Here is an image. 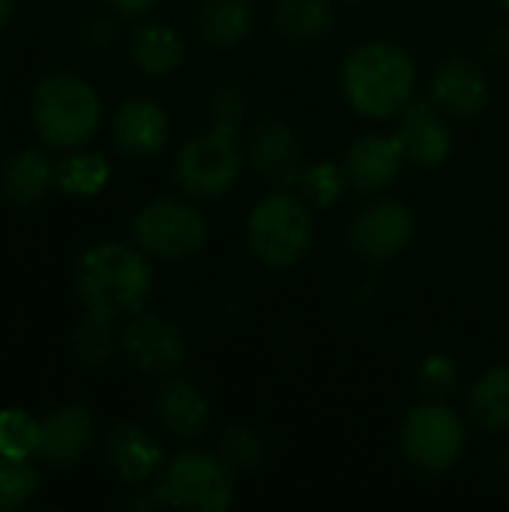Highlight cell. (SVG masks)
Segmentation results:
<instances>
[{"mask_svg":"<svg viewBox=\"0 0 509 512\" xmlns=\"http://www.w3.org/2000/svg\"><path fill=\"white\" fill-rule=\"evenodd\" d=\"M75 288L87 312L114 321L141 312L150 294V267L123 243H99L81 255Z\"/></svg>","mask_w":509,"mask_h":512,"instance_id":"obj_1","label":"cell"},{"mask_svg":"<svg viewBox=\"0 0 509 512\" xmlns=\"http://www.w3.org/2000/svg\"><path fill=\"white\" fill-rule=\"evenodd\" d=\"M414 84V60L390 42H366L354 48L342 69L348 102L372 120L402 114L411 105Z\"/></svg>","mask_w":509,"mask_h":512,"instance_id":"obj_2","label":"cell"},{"mask_svg":"<svg viewBox=\"0 0 509 512\" xmlns=\"http://www.w3.org/2000/svg\"><path fill=\"white\" fill-rule=\"evenodd\" d=\"M33 126L51 147H78L99 126V96L75 75H48L33 93Z\"/></svg>","mask_w":509,"mask_h":512,"instance_id":"obj_3","label":"cell"},{"mask_svg":"<svg viewBox=\"0 0 509 512\" xmlns=\"http://www.w3.org/2000/svg\"><path fill=\"white\" fill-rule=\"evenodd\" d=\"M153 501L180 510L225 512L234 501V471L222 456L183 453L165 468Z\"/></svg>","mask_w":509,"mask_h":512,"instance_id":"obj_4","label":"cell"},{"mask_svg":"<svg viewBox=\"0 0 509 512\" xmlns=\"http://www.w3.org/2000/svg\"><path fill=\"white\" fill-rule=\"evenodd\" d=\"M249 246L267 267H291L312 246V216L291 195L264 198L249 216Z\"/></svg>","mask_w":509,"mask_h":512,"instance_id":"obj_5","label":"cell"},{"mask_svg":"<svg viewBox=\"0 0 509 512\" xmlns=\"http://www.w3.org/2000/svg\"><path fill=\"white\" fill-rule=\"evenodd\" d=\"M240 150L234 126H213L207 135L183 144L174 162V177L192 198H219L240 177Z\"/></svg>","mask_w":509,"mask_h":512,"instance_id":"obj_6","label":"cell"},{"mask_svg":"<svg viewBox=\"0 0 509 512\" xmlns=\"http://www.w3.org/2000/svg\"><path fill=\"white\" fill-rule=\"evenodd\" d=\"M402 447L417 468L441 474L462 459L465 429L447 405L426 402L408 414L402 426Z\"/></svg>","mask_w":509,"mask_h":512,"instance_id":"obj_7","label":"cell"},{"mask_svg":"<svg viewBox=\"0 0 509 512\" xmlns=\"http://www.w3.org/2000/svg\"><path fill=\"white\" fill-rule=\"evenodd\" d=\"M135 240L159 258H189L207 240L204 216L183 201L159 198L135 216Z\"/></svg>","mask_w":509,"mask_h":512,"instance_id":"obj_8","label":"cell"},{"mask_svg":"<svg viewBox=\"0 0 509 512\" xmlns=\"http://www.w3.org/2000/svg\"><path fill=\"white\" fill-rule=\"evenodd\" d=\"M120 348L126 360L141 372H171L183 363L186 354V342L180 330L153 312L132 315V321L123 327Z\"/></svg>","mask_w":509,"mask_h":512,"instance_id":"obj_9","label":"cell"},{"mask_svg":"<svg viewBox=\"0 0 509 512\" xmlns=\"http://www.w3.org/2000/svg\"><path fill=\"white\" fill-rule=\"evenodd\" d=\"M414 234V213L402 201H378L351 225V246L366 261L396 258Z\"/></svg>","mask_w":509,"mask_h":512,"instance_id":"obj_10","label":"cell"},{"mask_svg":"<svg viewBox=\"0 0 509 512\" xmlns=\"http://www.w3.org/2000/svg\"><path fill=\"white\" fill-rule=\"evenodd\" d=\"M93 441V420L81 405L51 411L39 423V456L51 468H75Z\"/></svg>","mask_w":509,"mask_h":512,"instance_id":"obj_11","label":"cell"},{"mask_svg":"<svg viewBox=\"0 0 509 512\" xmlns=\"http://www.w3.org/2000/svg\"><path fill=\"white\" fill-rule=\"evenodd\" d=\"M405 150L396 135H363L345 153V177L360 192L384 189L396 180Z\"/></svg>","mask_w":509,"mask_h":512,"instance_id":"obj_12","label":"cell"},{"mask_svg":"<svg viewBox=\"0 0 509 512\" xmlns=\"http://www.w3.org/2000/svg\"><path fill=\"white\" fill-rule=\"evenodd\" d=\"M396 138H399V144L405 150V159H411V162H417L423 168L441 165L453 150L450 126L435 111L432 102H411L405 108L402 129H399Z\"/></svg>","mask_w":509,"mask_h":512,"instance_id":"obj_13","label":"cell"},{"mask_svg":"<svg viewBox=\"0 0 509 512\" xmlns=\"http://www.w3.org/2000/svg\"><path fill=\"white\" fill-rule=\"evenodd\" d=\"M252 162L264 180L276 186H291L303 177V147L294 129L282 120H267L252 138Z\"/></svg>","mask_w":509,"mask_h":512,"instance_id":"obj_14","label":"cell"},{"mask_svg":"<svg viewBox=\"0 0 509 512\" xmlns=\"http://www.w3.org/2000/svg\"><path fill=\"white\" fill-rule=\"evenodd\" d=\"M111 135L129 156H153L168 141V114L150 99H129L114 114Z\"/></svg>","mask_w":509,"mask_h":512,"instance_id":"obj_15","label":"cell"},{"mask_svg":"<svg viewBox=\"0 0 509 512\" xmlns=\"http://www.w3.org/2000/svg\"><path fill=\"white\" fill-rule=\"evenodd\" d=\"M105 456L123 483H144L162 465V447L135 423H117L105 435Z\"/></svg>","mask_w":509,"mask_h":512,"instance_id":"obj_16","label":"cell"},{"mask_svg":"<svg viewBox=\"0 0 509 512\" xmlns=\"http://www.w3.org/2000/svg\"><path fill=\"white\" fill-rule=\"evenodd\" d=\"M432 96L435 102L459 117H471L483 108L486 102V78L483 72L465 60V57H450L447 63H441V69L435 72L432 81Z\"/></svg>","mask_w":509,"mask_h":512,"instance_id":"obj_17","label":"cell"},{"mask_svg":"<svg viewBox=\"0 0 509 512\" xmlns=\"http://www.w3.org/2000/svg\"><path fill=\"white\" fill-rule=\"evenodd\" d=\"M156 411H159L162 426L183 441L201 438L210 426L207 399L189 381H180V378L162 384V390L156 396Z\"/></svg>","mask_w":509,"mask_h":512,"instance_id":"obj_18","label":"cell"},{"mask_svg":"<svg viewBox=\"0 0 509 512\" xmlns=\"http://www.w3.org/2000/svg\"><path fill=\"white\" fill-rule=\"evenodd\" d=\"M0 183L9 201L21 207H33L48 195L54 183V165L39 150H21L6 162Z\"/></svg>","mask_w":509,"mask_h":512,"instance_id":"obj_19","label":"cell"},{"mask_svg":"<svg viewBox=\"0 0 509 512\" xmlns=\"http://www.w3.org/2000/svg\"><path fill=\"white\" fill-rule=\"evenodd\" d=\"M471 417L477 426L489 432H507L509 429V366L489 369L471 390L468 399Z\"/></svg>","mask_w":509,"mask_h":512,"instance_id":"obj_20","label":"cell"},{"mask_svg":"<svg viewBox=\"0 0 509 512\" xmlns=\"http://www.w3.org/2000/svg\"><path fill=\"white\" fill-rule=\"evenodd\" d=\"M132 60L147 75H165L180 66L183 42L171 27H162V24L141 27L132 39Z\"/></svg>","mask_w":509,"mask_h":512,"instance_id":"obj_21","label":"cell"},{"mask_svg":"<svg viewBox=\"0 0 509 512\" xmlns=\"http://www.w3.org/2000/svg\"><path fill=\"white\" fill-rule=\"evenodd\" d=\"M333 12L327 0H282L276 9V30L291 42H309L330 30Z\"/></svg>","mask_w":509,"mask_h":512,"instance_id":"obj_22","label":"cell"},{"mask_svg":"<svg viewBox=\"0 0 509 512\" xmlns=\"http://www.w3.org/2000/svg\"><path fill=\"white\" fill-rule=\"evenodd\" d=\"M252 12L243 0H210L201 12V36L210 45L231 48L249 36Z\"/></svg>","mask_w":509,"mask_h":512,"instance_id":"obj_23","label":"cell"},{"mask_svg":"<svg viewBox=\"0 0 509 512\" xmlns=\"http://www.w3.org/2000/svg\"><path fill=\"white\" fill-rule=\"evenodd\" d=\"M108 174L111 168L99 153H75L66 156L60 165H54V183L66 195H81V198L96 195L108 183Z\"/></svg>","mask_w":509,"mask_h":512,"instance_id":"obj_24","label":"cell"},{"mask_svg":"<svg viewBox=\"0 0 509 512\" xmlns=\"http://www.w3.org/2000/svg\"><path fill=\"white\" fill-rule=\"evenodd\" d=\"M111 318H102V315H93L87 312L84 321L78 324L75 336H72V348L78 354L81 363L87 366H102L111 351H114V330H111Z\"/></svg>","mask_w":509,"mask_h":512,"instance_id":"obj_25","label":"cell"},{"mask_svg":"<svg viewBox=\"0 0 509 512\" xmlns=\"http://www.w3.org/2000/svg\"><path fill=\"white\" fill-rule=\"evenodd\" d=\"M39 453V423L27 411H0V456L30 459Z\"/></svg>","mask_w":509,"mask_h":512,"instance_id":"obj_26","label":"cell"},{"mask_svg":"<svg viewBox=\"0 0 509 512\" xmlns=\"http://www.w3.org/2000/svg\"><path fill=\"white\" fill-rule=\"evenodd\" d=\"M39 486V474L27 459L0 456V512L24 507Z\"/></svg>","mask_w":509,"mask_h":512,"instance_id":"obj_27","label":"cell"},{"mask_svg":"<svg viewBox=\"0 0 509 512\" xmlns=\"http://www.w3.org/2000/svg\"><path fill=\"white\" fill-rule=\"evenodd\" d=\"M261 456H264V447L249 429H243V426L225 429V435H222V459L228 462L231 471H255L261 465Z\"/></svg>","mask_w":509,"mask_h":512,"instance_id":"obj_28","label":"cell"},{"mask_svg":"<svg viewBox=\"0 0 509 512\" xmlns=\"http://www.w3.org/2000/svg\"><path fill=\"white\" fill-rule=\"evenodd\" d=\"M342 180H345V171H339L336 165L330 162H321L315 168H306L300 183H303V192L318 204V207H330L339 192H342Z\"/></svg>","mask_w":509,"mask_h":512,"instance_id":"obj_29","label":"cell"},{"mask_svg":"<svg viewBox=\"0 0 509 512\" xmlns=\"http://www.w3.org/2000/svg\"><path fill=\"white\" fill-rule=\"evenodd\" d=\"M420 384L426 393L432 396H447L453 387H456V372H453V363L447 357H432L423 363L420 369Z\"/></svg>","mask_w":509,"mask_h":512,"instance_id":"obj_30","label":"cell"},{"mask_svg":"<svg viewBox=\"0 0 509 512\" xmlns=\"http://www.w3.org/2000/svg\"><path fill=\"white\" fill-rule=\"evenodd\" d=\"M246 111V99L234 90V87H225L213 96V105H210V114L216 120V126H237V120L243 117Z\"/></svg>","mask_w":509,"mask_h":512,"instance_id":"obj_31","label":"cell"},{"mask_svg":"<svg viewBox=\"0 0 509 512\" xmlns=\"http://www.w3.org/2000/svg\"><path fill=\"white\" fill-rule=\"evenodd\" d=\"M114 9H120L123 15H144L156 6V0H111Z\"/></svg>","mask_w":509,"mask_h":512,"instance_id":"obj_32","label":"cell"},{"mask_svg":"<svg viewBox=\"0 0 509 512\" xmlns=\"http://www.w3.org/2000/svg\"><path fill=\"white\" fill-rule=\"evenodd\" d=\"M12 9H15V0H0V27H3L6 21H9Z\"/></svg>","mask_w":509,"mask_h":512,"instance_id":"obj_33","label":"cell"},{"mask_svg":"<svg viewBox=\"0 0 509 512\" xmlns=\"http://www.w3.org/2000/svg\"><path fill=\"white\" fill-rule=\"evenodd\" d=\"M0 108H3V87H0Z\"/></svg>","mask_w":509,"mask_h":512,"instance_id":"obj_34","label":"cell"},{"mask_svg":"<svg viewBox=\"0 0 509 512\" xmlns=\"http://www.w3.org/2000/svg\"><path fill=\"white\" fill-rule=\"evenodd\" d=\"M507 6H509V0H507Z\"/></svg>","mask_w":509,"mask_h":512,"instance_id":"obj_35","label":"cell"}]
</instances>
